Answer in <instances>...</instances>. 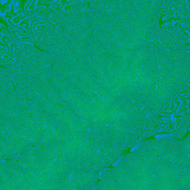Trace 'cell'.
Listing matches in <instances>:
<instances>
[{
	"instance_id": "6da1fadb",
	"label": "cell",
	"mask_w": 190,
	"mask_h": 190,
	"mask_svg": "<svg viewBox=\"0 0 190 190\" xmlns=\"http://www.w3.org/2000/svg\"><path fill=\"white\" fill-rule=\"evenodd\" d=\"M180 143L166 139L148 141L119 163L121 176L128 188L182 189L190 166Z\"/></svg>"
},
{
	"instance_id": "7a4b0ae2",
	"label": "cell",
	"mask_w": 190,
	"mask_h": 190,
	"mask_svg": "<svg viewBox=\"0 0 190 190\" xmlns=\"http://www.w3.org/2000/svg\"><path fill=\"white\" fill-rule=\"evenodd\" d=\"M18 46L21 49V51L18 58V64L19 65L24 63L31 65L37 57L39 50L32 45L24 43H20Z\"/></svg>"
},
{
	"instance_id": "3957f363",
	"label": "cell",
	"mask_w": 190,
	"mask_h": 190,
	"mask_svg": "<svg viewBox=\"0 0 190 190\" xmlns=\"http://www.w3.org/2000/svg\"><path fill=\"white\" fill-rule=\"evenodd\" d=\"M52 55L48 51H40L37 57L31 66L38 67L43 71L52 70L53 63Z\"/></svg>"
},
{
	"instance_id": "277c9868",
	"label": "cell",
	"mask_w": 190,
	"mask_h": 190,
	"mask_svg": "<svg viewBox=\"0 0 190 190\" xmlns=\"http://www.w3.org/2000/svg\"><path fill=\"white\" fill-rule=\"evenodd\" d=\"M62 5L60 7L55 6L53 12H60L63 15H67L69 16H71L74 13L76 8L79 5L77 1H60Z\"/></svg>"
},
{
	"instance_id": "5b68a950",
	"label": "cell",
	"mask_w": 190,
	"mask_h": 190,
	"mask_svg": "<svg viewBox=\"0 0 190 190\" xmlns=\"http://www.w3.org/2000/svg\"><path fill=\"white\" fill-rule=\"evenodd\" d=\"M20 72L27 79L37 77L44 71L38 67L31 66L26 63H24L19 65Z\"/></svg>"
},
{
	"instance_id": "8992f818",
	"label": "cell",
	"mask_w": 190,
	"mask_h": 190,
	"mask_svg": "<svg viewBox=\"0 0 190 190\" xmlns=\"http://www.w3.org/2000/svg\"><path fill=\"white\" fill-rule=\"evenodd\" d=\"M14 10L13 9V5H12L11 12H10L9 13L8 12H7L6 13V15H5V18H9V19L8 20V22L9 23L11 24V25L13 27H17L18 28L20 29L19 30L20 31L23 30L25 32V33L27 34L26 31H27V30H26V29H25V27H24L25 26V25L20 26V23L18 24H15L14 22H13V19L16 18L18 15H20V22L24 21V20H25L26 19H27V16L26 15H25L24 17H22L21 11L20 10H19V11L17 12L16 13H14Z\"/></svg>"
},
{
	"instance_id": "52a82bcc",
	"label": "cell",
	"mask_w": 190,
	"mask_h": 190,
	"mask_svg": "<svg viewBox=\"0 0 190 190\" xmlns=\"http://www.w3.org/2000/svg\"><path fill=\"white\" fill-rule=\"evenodd\" d=\"M9 68L12 76L17 85L22 89H25L27 86V79L19 71L18 67L16 65L13 64L11 65Z\"/></svg>"
},
{
	"instance_id": "ba28073f",
	"label": "cell",
	"mask_w": 190,
	"mask_h": 190,
	"mask_svg": "<svg viewBox=\"0 0 190 190\" xmlns=\"http://www.w3.org/2000/svg\"><path fill=\"white\" fill-rule=\"evenodd\" d=\"M69 44L70 42L68 38L67 37L64 38L63 36L58 42L55 43L53 46H49L47 51L57 56L60 51L66 47Z\"/></svg>"
},
{
	"instance_id": "9c48e42d",
	"label": "cell",
	"mask_w": 190,
	"mask_h": 190,
	"mask_svg": "<svg viewBox=\"0 0 190 190\" xmlns=\"http://www.w3.org/2000/svg\"><path fill=\"white\" fill-rule=\"evenodd\" d=\"M56 4V2L50 4L49 3H46V0H39L38 2L37 7L41 6L42 8V7L43 8L38 10L37 13H36V15L38 16H41L42 15H42L44 17L46 16L48 13L51 11V10H53Z\"/></svg>"
},
{
	"instance_id": "30bf717a",
	"label": "cell",
	"mask_w": 190,
	"mask_h": 190,
	"mask_svg": "<svg viewBox=\"0 0 190 190\" xmlns=\"http://www.w3.org/2000/svg\"><path fill=\"white\" fill-rule=\"evenodd\" d=\"M46 20L49 27H54L62 24L61 17L52 11L46 15Z\"/></svg>"
},
{
	"instance_id": "8fae6325",
	"label": "cell",
	"mask_w": 190,
	"mask_h": 190,
	"mask_svg": "<svg viewBox=\"0 0 190 190\" xmlns=\"http://www.w3.org/2000/svg\"><path fill=\"white\" fill-rule=\"evenodd\" d=\"M61 18L62 26L65 33L68 35H72V26L70 22V17L67 15H63L61 16Z\"/></svg>"
},
{
	"instance_id": "7c38bea8",
	"label": "cell",
	"mask_w": 190,
	"mask_h": 190,
	"mask_svg": "<svg viewBox=\"0 0 190 190\" xmlns=\"http://www.w3.org/2000/svg\"><path fill=\"white\" fill-rule=\"evenodd\" d=\"M3 139L8 141H18L23 139H27V136L21 132L8 133L1 136Z\"/></svg>"
},
{
	"instance_id": "4fadbf2b",
	"label": "cell",
	"mask_w": 190,
	"mask_h": 190,
	"mask_svg": "<svg viewBox=\"0 0 190 190\" xmlns=\"http://www.w3.org/2000/svg\"><path fill=\"white\" fill-rule=\"evenodd\" d=\"M6 170L10 175L23 178V171L20 167L13 165H9L7 167Z\"/></svg>"
},
{
	"instance_id": "5bb4252c",
	"label": "cell",
	"mask_w": 190,
	"mask_h": 190,
	"mask_svg": "<svg viewBox=\"0 0 190 190\" xmlns=\"http://www.w3.org/2000/svg\"><path fill=\"white\" fill-rule=\"evenodd\" d=\"M37 19H38L37 17L35 15V16L32 17L31 19H26L25 20H24L23 21L20 22V26H21L22 25H25V26L24 27H25V29H27V33H28L29 36H31L33 35H32L31 34L30 31V27L31 25V22L33 21V20Z\"/></svg>"
},
{
	"instance_id": "9a60e30c",
	"label": "cell",
	"mask_w": 190,
	"mask_h": 190,
	"mask_svg": "<svg viewBox=\"0 0 190 190\" xmlns=\"http://www.w3.org/2000/svg\"><path fill=\"white\" fill-rule=\"evenodd\" d=\"M35 125L37 128H39L42 125V118L41 112L39 111L32 116Z\"/></svg>"
},
{
	"instance_id": "2e32d148",
	"label": "cell",
	"mask_w": 190,
	"mask_h": 190,
	"mask_svg": "<svg viewBox=\"0 0 190 190\" xmlns=\"http://www.w3.org/2000/svg\"><path fill=\"white\" fill-rule=\"evenodd\" d=\"M0 176H1V180L4 182L7 183L9 185L12 186L14 188L12 185V183L10 180L9 174L7 172L5 171H0Z\"/></svg>"
},
{
	"instance_id": "e0dca14e",
	"label": "cell",
	"mask_w": 190,
	"mask_h": 190,
	"mask_svg": "<svg viewBox=\"0 0 190 190\" xmlns=\"http://www.w3.org/2000/svg\"><path fill=\"white\" fill-rule=\"evenodd\" d=\"M19 130L27 137H31L34 136V133L28 127L26 126H20L18 127Z\"/></svg>"
},
{
	"instance_id": "ac0fdd59",
	"label": "cell",
	"mask_w": 190,
	"mask_h": 190,
	"mask_svg": "<svg viewBox=\"0 0 190 190\" xmlns=\"http://www.w3.org/2000/svg\"><path fill=\"white\" fill-rule=\"evenodd\" d=\"M23 159L29 162H37L39 161V158L37 155L27 153L24 155Z\"/></svg>"
},
{
	"instance_id": "d6986e66",
	"label": "cell",
	"mask_w": 190,
	"mask_h": 190,
	"mask_svg": "<svg viewBox=\"0 0 190 190\" xmlns=\"http://www.w3.org/2000/svg\"><path fill=\"white\" fill-rule=\"evenodd\" d=\"M9 36H7L6 35L4 36L2 38L3 42L6 45L8 49V54L10 55L11 53V45L15 43V42H14V41H11V42H10L9 41Z\"/></svg>"
},
{
	"instance_id": "ffe728a7",
	"label": "cell",
	"mask_w": 190,
	"mask_h": 190,
	"mask_svg": "<svg viewBox=\"0 0 190 190\" xmlns=\"http://www.w3.org/2000/svg\"><path fill=\"white\" fill-rule=\"evenodd\" d=\"M41 113V118H42V125L46 126L49 122V119L48 118L47 115L45 112L42 111Z\"/></svg>"
},
{
	"instance_id": "44dd1931",
	"label": "cell",
	"mask_w": 190,
	"mask_h": 190,
	"mask_svg": "<svg viewBox=\"0 0 190 190\" xmlns=\"http://www.w3.org/2000/svg\"><path fill=\"white\" fill-rule=\"evenodd\" d=\"M5 27H2V28H1V31H0V43H1V44L4 45V46H6V45L3 42L2 39V38L4 37V36L5 35L8 36V37L9 36L7 34L6 32H4L5 31Z\"/></svg>"
},
{
	"instance_id": "7402d4cb",
	"label": "cell",
	"mask_w": 190,
	"mask_h": 190,
	"mask_svg": "<svg viewBox=\"0 0 190 190\" xmlns=\"http://www.w3.org/2000/svg\"><path fill=\"white\" fill-rule=\"evenodd\" d=\"M15 90L17 93L18 94L21 95L22 96H25L27 94V92L26 90L25 89H22L21 87H20V86L18 85L15 86Z\"/></svg>"
},
{
	"instance_id": "603a6c76",
	"label": "cell",
	"mask_w": 190,
	"mask_h": 190,
	"mask_svg": "<svg viewBox=\"0 0 190 190\" xmlns=\"http://www.w3.org/2000/svg\"><path fill=\"white\" fill-rule=\"evenodd\" d=\"M24 146H25L21 145H18L15 146L12 151V153L13 155H15L20 153L23 150Z\"/></svg>"
},
{
	"instance_id": "cb8c5ba5",
	"label": "cell",
	"mask_w": 190,
	"mask_h": 190,
	"mask_svg": "<svg viewBox=\"0 0 190 190\" xmlns=\"http://www.w3.org/2000/svg\"><path fill=\"white\" fill-rule=\"evenodd\" d=\"M29 106L33 109L36 112H38L39 111V107L37 102L35 101L32 102Z\"/></svg>"
},
{
	"instance_id": "d4e9b609",
	"label": "cell",
	"mask_w": 190,
	"mask_h": 190,
	"mask_svg": "<svg viewBox=\"0 0 190 190\" xmlns=\"http://www.w3.org/2000/svg\"><path fill=\"white\" fill-rule=\"evenodd\" d=\"M23 160L20 159H15L12 160L11 162L13 165L20 167L21 166Z\"/></svg>"
},
{
	"instance_id": "484cf974",
	"label": "cell",
	"mask_w": 190,
	"mask_h": 190,
	"mask_svg": "<svg viewBox=\"0 0 190 190\" xmlns=\"http://www.w3.org/2000/svg\"><path fill=\"white\" fill-rule=\"evenodd\" d=\"M49 139H48L47 138L43 136L41 137L39 141V143L41 144H46L48 142Z\"/></svg>"
},
{
	"instance_id": "4316f807",
	"label": "cell",
	"mask_w": 190,
	"mask_h": 190,
	"mask_svg": "<svg viewBox=\"0 0 190 190\" xmlns=\"http://www.w3.org/2000/svg\"><path fill=\"white\" fill-rule=\"evenodd\" d=\"M7 167L4 164L1 163L0 166V171H5Z\"/></svg>"
},
{
	"instance_id": "83f0119b",
	"label": "cell",
	"mask_w": 190,
	"mask_h": 190,
	"mask_svg": "<svg viewBox=\"0 0 190 190\" xmlns=\"http://www.w3.org/2000/svg\"><path fill=\"white\" fill-rule=\"evenodd\" d=\"M46 2L47 3H49L50 4H52L53 3L57 2L58 1H50V0H46Z\"/></svg>"
}]
</instances>
